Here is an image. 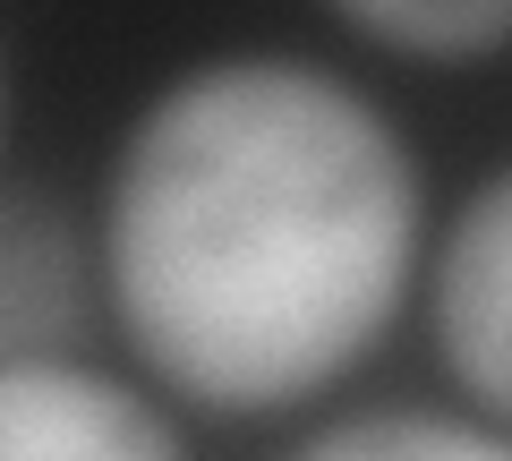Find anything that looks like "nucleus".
<instances>
[{
  "label": "nucleus",
  "mask_w": 512,
  "mask_h": 461,
  "mask_svg": "<svg viewBox=\"0 0 512 461\" xmlns=\"http://www.w3.org/2000/svg\"><path fill=\"white\" fill-rule=\"evenodd\" d=\"M103 316L205 419H282L384 351L427 265L419 137L316 52H197L128 111L94 188Z\"/></svg>",
  "instance_id": "obj_1"
},
{
  "label": "nucleus",
  "mask_w": 512,
  "mask_h": 461,
  "mask_svg": "<svg viewBox=\"0 0 512 461\" xmlns=\"http://www.w3.org/2000/svg\"><path fill=\"white\" fill-rule=\"evenodd\" d=\"M419 308L453 402L512 427V154L427 231Z\"/></svg>",
  "instance_id": "obj_2"
},
{
  "label": "nucleus",
  "mask_w": 512,
  "mask_h": 461,
  "mask_svg": "<svg viewBox=\"0 0 512 461\" xmlns=\"http://www.w3.org/2000/svg\"><path fill=\"white\" fill-rule=\"evenodd\" d=\"M0 461H197L180 402L94 351L0 368Z\"/></svg>",
  "instance_id": "obj_3"
},
{
  "label": "nucleus",
  "mask_w": 512,
  "mask_h": 461,
  "mask_svg": "<svg viewBox=\"0 0 512 461\" xmlns=\"http://www.w3.org/2000/svg\"><path fill=\"white\" fill-rule=\"evenodd\" d=\"M103 325L94 222L52 188H0V368L94 351Z\"/></svg>",
  "instance_id": "obj_4"
},
{
  "label": "nucleus",
  "mask_w": 512,
  "mask_h": 461,
  "mask_svg": "<svg viewBox=\"0 0 512 461\" xmlns=\"http://www.w3.org/2000/svg\"><path fill=\"white\" fill-rule=\"evenodd\" d=\"M282 461H512V427L436 402H376L299 436Z\"/></svg>",
  "instance_id": "obj_5"
},
{
  "label": "nucleus",
  "mask_w": 512,
  "mask_h": 461,
  "mask_svg": "<svg viewBox=\"0 0 512 461\" xmlns=\"http://www.w3.org/2000/svg\"><path fill=\"white\" fill-rule=\"evenodd\" d=\"M359 43L419 69H470L512 52V0H325Z\"/></svg>",
  "instance_id": "obj_6"
},
{
  "label": "nucleus",
  "mask_w": 512,
  "mask_h": 461,
  "mask_svg": "<svg viewBox=\"0 0 512 461\" xmlns=\"http://www.w3.org/2000/svg\"><path fill=\"white\" fill-rule=\"evenodd\" d=\"M0 146H9V60H0Z\"/></svg>",
  "instance_id": "obj_7"
}]
</instances>
